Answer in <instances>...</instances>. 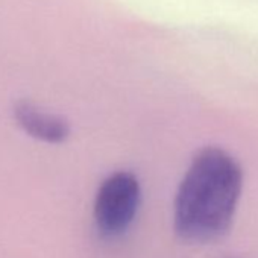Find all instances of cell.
Instances as JSON below:
<instances>
[{
	"instance_id": "1",
	"label": "cell",
	"mask_w": 258,
	"mask_h": 258,
	"mask_svg": "<svg viewBox=\"0 0 258 258\" xmlns=\"http://www.w3.org/2000/svg\"><path fill=\"white\" fill-rule=\"evenodd\" d=\"M243 190L240 164L220 148H204L191 160L173 204V226L188 243H210L232 225Z\"/></svg>"
},
{
	"instance_id": "2",
	"label": "cell",
	"mask_w": 258,
	"mask_h": 258,
	"mask_svg": "<svg viewBox=\"0 0 258 258\" xmlns=\"http://www.w3.org/2000/svg\"><path fill=\"white\" fill-rule=\"evenodd\" d=\"M142 204V187L136 175L115 172L99 187L93 216L99 232L105 237H118L133 225Z\"/></svg>"
},
{
	"instance_id": "3",
	"label": "cell",
	"mask_w": 258,
	"mask_h": 258,
	"mask_svg": "<svg viewBox=\"0 0 258 258\" xmlns=\"http://www.w3.org/2000/svg\"><path fill=\"white\" fill-rule=\"evenodd\" d=\"M14 117L23 131L40 142L58 145L69 139L70 126L62 117L43 111L26 100L17 102L14 106Z\"/></svg>"
}]
</instances>
